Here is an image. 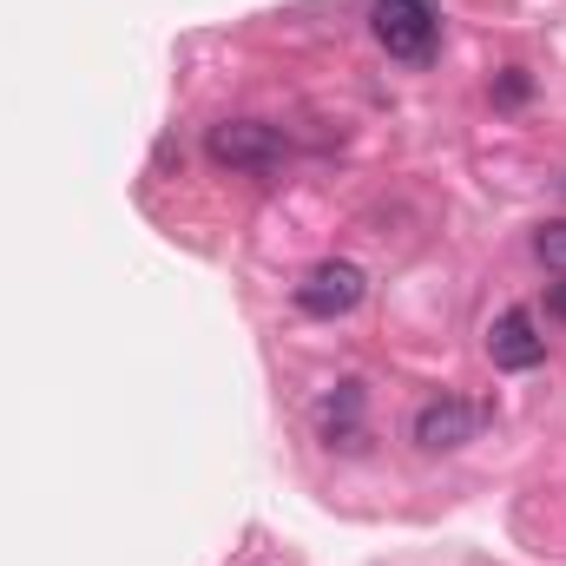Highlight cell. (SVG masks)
Returning a JSON list of instances; mask_svg holds the SVG:
<instances>
[{
  "instance_id": "6da1fadb",
  "label": "cell",
  "mask_w": 566,
  "mask_h": 566,
  "mask_svg": "<svg viewBox=\"0 0 566 566\" xmlns=\"http://www.w3.org/2000/svg\"><path fill=\"white\" fill-rule=\"evenodd\" d=\"M205 158L224 165V171H244V178H271L290 158V139L264 119H224V126L205 133Z\"/></svg>"
},
{
  "instance_id": "7a4b0ae2",
  "label": "cell",
  "mask_w": 566,
  "mask_h": 566,
  "mask_svg": "<svg viewBox=\"0 0 566 566\" xmlns=\"http://www.w3.org/2000/svg\"><path fill=\"white\" fill-rule=\"evenodd\" d=\"M369 33L382 40L389 60L422 66V60H434V46H441V13H434V0H376L369 7Z\"/></svg>"
},
{
  "instance_id": "3957f363",
  "label": "cell",
  "mask_w": 566,
  "mask_h": 566,
  "mask_svg": "<svg viewBox=\"0 0 566 566\" xmlns=\"http://www.w3.org/2000/svg\"><path fill=\"white\" fill-rule=\"evenodd\" d=\"M363 290H369V277H363L356 264L329 258V264H316L310 277L296 283V310L316 316V323H336V316H349V310L363 303Z\"/></svg>"
},
{
  "instance_id": "277c9868",
  "label": "cell",
  "mask_w": 566,
  "mask_h": 566,
  "mask_svg": "<svg viewBox=\"0 0 566 566\" xmlns=\"http://www.w3.org/2000/svg\"><path fill=\"white\" fill-rule=\"evenodd\" d=\"M481 402H461V396H434L416 409V441H422L428 454H448V448H461V441H474L481 434Z\"/></svg>"
},
{
  "instance_id": "5b68a950",
  "label": "cell",
  "mask_w": 566,
  "mask_h": 566,
  "mask_svg": "<svg viewBox=\"0 0 566 566\" xmlns=\"http://www.w3.org/2000/svg\"><path fill=\"white\" fill-rule=\"evenodd\" d=\"M488 356H494V369H541L547 363V336L534 329L527 310H501L488 323Z\"/></svg>"
},
{
  "instance_id": "8992f818",
  "label": "cell",
  "mask_w": 566,
  "mask_h": 566,
  "mask_svg": "<svg viewBox=\"0 0 566 566\" xmlns=\"http://www.w3.org/2000/svg\"><path fill=\"white\" fill-rule=\"evenodd\" d=\"M316 428H323L329 448H356L363 441V382H336L316 402Z\"/></svg>"
},
{
  "instance_id": "52a82bcc",
  "label": "cell",
  "mask_w": 566,
  "mask_h": 566,
  "mask_svg": "<svg viewBox=\"0 0 566 566\" xmlns=\"http://www.w3.org/2000/svg\"><path fill=\"white\" fill-rule=\"evenodd\" d=\"M534 251H541V264H554V271H566V218H560V224H541Z\"/></svg>"
},
{
  "instance_id": "ba28073f",
  "label": "cell",
  "mask_w": 566,
  "mask_h": 566,
  "mask_svg": "<svg viewBox=\"0 0 566 566\" xmlns=\"http://www.w3.org/2000/svg\"><path fill=\"white\" fill-rule=\"evenodd\" d=\"M501 99H507V106H521V99H527V73H521V66H507V80H501Z\"/></svg>"
},
{
  "instance_id": "9c48e42d",
  "label": "cell",
  "mask_w": 566,
  "mask_h": 566,
  "mask_svg": "<svg viewBox=\"0 0 566 566\" xmlns=\"http://www.w3.org/2000/svg\"><path fill=\"white\" fill-rule=\"evenodd\" d=\"M554 316H566V283L554 290Z\"/></svg>"
},
{
  "instance_id": "30bf717a",
  "label": "cell",
  "mask_w": 566,
  "mask_h": 566,
  "mask_svg": "<svg viewBox=\"0 0 566 566\" xmlns=\"http://www.w3.org/2000/svg\"><path fill=\"white\" fill-rule=\"evenodd\" d=\"M560 185H566V178H560Z\"/></svg>"
}]
</instances>
